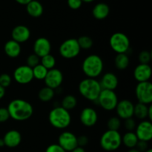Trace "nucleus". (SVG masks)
Returning <instances> with one entry per match:
<instances>
[{
    "instance_id": "obj_47",
    "label": "nucleus",
    "mask_w": 152,
    "mask_h": 152,
    "mask_svg": "<svg viewBox=\"0 0 152 152\" xmlns=\"http://www.w3.org/2000/svg\"><path fill=\"white\" fill-rule=\"evenodd\" d=\"M4 141H3V139H0V147H4Z\"/></svg>"
},
{
    "instance_id": "obj_2",
    "label": "nucleus",
    "mask_w": 152,
    "mask_h": 152,
    "mask_svg": "<svg viewBox=\"0 0 152 152\" xmlns=\"http://www.w3.org/2000/svg\"><path fill=\"white\" fill-rule=\"evenodd\" d=\"M103 69V60L96 54H91L86 56L82 64V70L87 78H97L101 75Z\"/></svg>"
},
{
    "instance_id": "obj_14",
    "label": "nucleus",
    "mask_w": 152,
    "mask_h": 152,
    "mask_svg": "<svg viewBox=\"0 0 152 152\" xmlns=\"http://www.w3.org/2000/svg\"><path fill=\"white\" fill-rule=\"evenodd\" d=\"M134 105L129 99H122L119 101L115 110L117 116L120 120H127L132 118L134 116Z\"/></svg>"
},
{
    "instance_id": "obj_19",
    "label": "nucleus",
    "mask_w": 152,
    "mask_h": 152,
    "mask_svg": "<svg viewBox=\"0 0 152 152\" xmlns=\"http://www.w3.org/2000/svg\"><path fill=\"white\" fill-rule=\"evenodd\" d=\"M2 139L4 141V146L10 148H16L22 142V134L17 130L13 129L6 132Z\"/></svg>"
},
{
    "instance_id": "obj_26",
    "label": "nucleus",
    "mask_w": 152,
    "mask_h": 152,
    "mask_svg": "<svg viewBox=\"0 0 152 152\" xmlns=\"http://www.w3.org/2000/svg\"><path fill=\"white\" fill-rule=\"evenodd\" d=\"M148 106H149V105H145V104L138 102L137 104L134 105V116H135V117L137 118L138 120H146L148 118Z\"/></svg>"
},
{
    "instance_id": "obj_21",
    "label": "nucleus",
    "mask_w": 152,
    "mask_h": 152,
    "mask_svg": "<svg viewBox=\"0 0 152 152\" xmlns=\"http://www.w3.org/2000/svg\"><path fill=\"white\" fill-rule=\"evenodd\" d=\"M4 50L5 54L10 58H17L22 52L21 44L16 42L13 39L6 42L4 45Z\"/></svg>"
},
{
    "instance_id": "obj_5",
    "label": "nucleus",
    "mask_w": 152,
    "mask_h": 152,
    "mask_svg": "<svg viewBox=\"0 0 152 152\" xmlns=\"http://www.w3.org/2000/svg\"><path fill=\"white\" fill-rule=\"evenodd\" d=\"M99 143L105 151H116L122 145V136L118 131L107 130L101 136Z\"/></svg>"
},
{
    "instance_id": "obj_9",
    "label": "nucleus",
    "mask_w": 152,
    "mask_h": 152,
    "mask_svg": "<svg viewBox=\"0 0 152 152\" xmlns=\"http://www.w3.org/2000/svg\"><path fill=\"white\" fill-rule=\"evenodd\" d=\"M135 94L138 102L151 105L152 102V85L150 81L138 83L135 88Z\"/></svg>"
},
{
    "instance_id": "obj_37",
    "label": "nucleus",
    "mask_w": 152,
    "mask_h": 152,
    "mask_svg": "<svg viewBox=\"0 0 152 152\" xmlns=\"http://www.w3.org/2000/svg\"><path fill=\"white\" fill-rule=\"evenodd\" d=\"M67 2H68V7L72 10H78L83 4L82 0H68Z\"/></svg>"
},
{
    "instance_id": "obj_30",
    "label": "nucleus",
    "mask_w": 152,
    "mask_h": 152,
    "mask_svg": "<svg viewBox=\"0 0 152 152\" xmlns=\"http://www.w3.org/2000/svg\"><path fill=\"white\" fill-rule=\"evenodd\" d=\"M32 71L34 79H36L37 80H44L46 75H47L48 70L46 69L41 64H39L38 65L32 68Z\"/></svg>"
},
{
    "instance_id": "obj_10",
    "label": "nucleus",
    "mask_w": 152,
    "mask_h": 152,
    "mask_svg": "<svg viewBox=\"0 0 152 152\" xmlns=\"http://www.w3.org/2000/svg\"><path fill=\"white\" fill-rule=\"evenodd\" d=\"M13 77L18 84H29L34 80L32 68L26 65L18 66L13 71Z\"/></svg>"
},
{
    "instance_id": "obj_18",
    "label": "nucleus",
    "mask_w": 152,
    "mask_h": 152,
    "mask_svg": "<svg viewBox=\"0 0 152 152\" xmlns=\"http://www.w3.org/2000/svg\"><path fill=\"white\" fill-rule=\"evenodd\" d=\"M151 68L148 64L140 63L134 70V77L138 83L149 81L151 77Z\"/></svg>"
},
{
    "instance_id": "obj_29",
    "label": "nucleus",
    "mask_w": 152,
    "mask_h": 152,
    "mask_svg": "<svg viewBox=\"0 0 152 152\" xmlns=\"http://www.w3.org/2000/svg\"><path fill=\"white\" fill-rule=\"evenodd\" d=\"M56 60L54 56L51 55L50 53L45 55L43 57L40 58V64L45 67L46 69L50 70L54 68L56 65Z\"/></svg>"
},
{
    "instance_id": "obj_33",
    "label": "nucleus",
    "mask_w": 152,
    "mask_h": 152,
    "mask_svg": "<svg viewBox=\"0 0 152 152\" xmlns=\"http://www.w3.org/2000/svg\"><path fill=\"white\" fill-rule=\"evenodd\" d=\"M40 64V57H39L35 53L30 54L26 59V65L33 68Z\"/></svg>"
},
{
    "instance_id": "obj_43",
    "label": "nucleus",
    "mask_w": 152,
    "mask_h": 152,
    "mask_svg": "<svg viewBox=\"0 0 152 152\" xmlns=\"http://www.w3.org/2000/svg\"><path fill=\"white\" fill-rule=\"evenodd\" d=\"M148 120H150V121H151L152 120V106H151V105H149V106H148Z\"/></svg>"
},
{
    "instance_id": "obj_42",
    "label": "nucleus",
    "mask_w": 152,
    "mask_h": 152,
    "mask_svg": "<svg viewBox=\"0 0 152 152\" xmlns=\"http://www.w3.org/2000/svg\"><path fill=\"white\" fill-rule=\"evenodd\" d=\"M15 1L17 3H19V4H22V5H27L32 0H15Z\"/></svg>"
},
{
    "instance_id": "obj_17",
    "label": "nucleus",
    "mask_w": 152,
    "mask_h": 152,
    "mask_svg": "<svg viewBox=\"0 0 152 152\" xmlns=\"http://www.w3.org/2000/svg\"><path fill=\"white\" fill-rule=\"evenodd\" d=\"M12 39L22 44L28 41L31 37V31L25 25H19L14 27L11 32Z\"/></svg>"
},
{
    "instance_id": "obj_27",
    "label": "nucleus",
    "mask_w": 152,
    "mask_h": 152,
    "mask_svg": "<svg viewBox=\"0 0 152 152\" xmlns=\"http://www.w3.org/2000/svg\"><path fill=\"white\" fill-rule=\"evenodd\" d=\"M54 95L55 92L53 89L47 87V86H45V87L42 88L39 91L38 98L42 102H48L53 99V98L54 97Z\"/></svg>"
},
{
    "instance_id": "obj_32",
    "label": "nucleus",
    "mask_w": 152,
    "mask_h": 152,
    "mask_svg": "<svg viewBox=\"0 0 152 152\" xmlns=\"http://www.w3.org/2000/svg\"><path fill=\"white\" fill-rule=\"evenodd\" d=\"M121 126V120L118 117H111L107 122L108 130L118 131Z\"/></svg>"
},
{
    "instance_id": "obj_38",
    "label": "nucleus",
    "mask_w": 152,
    "mask_h": 152,
    "mask_svg": "<svg viewBox=\"0 0 152 152\" xmlns=\"http://www.w3.org/2000/svg\"><path fill=\"white\" fill-rule=\"evenodd\" d=\"M10 118L7 108H0V123H4Z\"/></svg>"
},
{
    "instance_id": "obj_7",
    "label": "nucleus",
    "mask_w": 152,
    "mask_h": 152,
    "mask_svg": "<svg viewBox=\"0 0 152 152\" xmlns=\"http://www.w3.org/2000/svg\"><path fill=\"white\" fill-rule=\"evenodd\" d=\"M96 102L105 111H111L115 110L118 103V96L114 91L102 89Z\"/></svg>"
},
{
    "instance_id": "obj_4",
    "label": "nucleus",
    "mask_w": 152,
    "mask_h": 152,
    "mask_svg": "<svg viewBox=\"0 0 152 152\" xmlns=\"http://www.w3.org/2000/svg\"><path fill=\"white\" fill-rule=\"evenodd\" d=\"M48 121L55 129H65L71 125V116L69 111L62 107L57 106L50 111Z\"/></svg>"
},
{
    "instance_id": "obj_1",
    "label": "nucleus",
    "mask_w": 152,
    "mask_h": 152,
    "mask_svg": "<svg viewBox=\"0 0 152 152\" xmlns=\"http://www.w3.org/2000/svg\"><path fill=\"white\" fill-rule=\"evenodd\" d=\"M10 118L15 121L28 120L34 114V108L28 101L22 99H15L9 102L7 107Z\"/></svg>"
},
{
    "instance_id": "obj_3",
    "label": "nucleus",
    "mask_w": 152,
    "mask_h": 152,
    "mask_svg": "<svg viewBox=\"0 0 152 152\" xmlns=\"http://www.w3.org/2000/svg\"><path fill=\"white\" fill-rule=\"evenodd\" d=\"M78 90L85 99L91 102H96L102 88L96 79L86 78L80 83Z\"/></svg>"
},
{
    "instance_id": "obj_16",
    "label": "nucleus",
    "mask_w": 152,
    "mask_h": 152,
    "mask_svg": "<svg viewBox=\"0 0 152 152\" xmlns=\"http://www.w3.org/2000/svg\"><path fill=\"white\" fill-rule=\"evenodd\" d=\"M51 48V43L45 37H39L37 39L33 45L34 53L40 58L50 53Z\"/></svg>"
},
{
    "instance_id": "obj_39",
    "label": "nucleus",
    "mask_w": 152,
    "mask_h": 152,
    "mask_svg": "<svg viewBox=\"0 0 152 152\" xmlns=\"http://www.w3.org/2000/svg\"><path fill=\"white\" fill-rule=\"evenodd\" d=\"M45 152H66L59 144H51L47 147Z\"/></svg>"
},
{
    "instance_id": "obj_24",
    "label": "nucleus",
    "mask_w": 152,
    "mask_h": 152,
    "mask_svg": "<svg viewBox=\"0 0 152 152\" xmlns=\"http://www.w3.org/2000/svg\"><path fill=\"white\" fill-rule=\"evenodd\" d=\"M138 141L139 140L134 132H127L122 137V143L129 149L135 148Z\"/></svg>"
},
{
    "instance_id": "obj_48",
    "label": "nucleus",
    "mask_w": 152,
    "mask_h": 152,
    "mask_svg": "<svg viewBox=\"0 0 152 152\" xmlns=\"http://www.w3.org/2000/svg\"><path fill=\"white\" fill-rule=\"evenodd\" d=\"M94 1V0H82L83 2H86V3H91Z\"/></svg>"
},
{
    "instance_id": "obj_31",
    "label": "nucleus",
    "mask_w": 152,
    "mask_h": 152,
    "mask_svg": "<svg viewBox=\"0 0 152 152\" xmlns=\"http://www.w3.org/2000/svg\"><path fill=\"white\" fill-rule=\"evenodd\" d=\"M77 42H78L80 48L83 50L91 49L94 45L93 39L88 36H82L77 39Z\"/></svg>"
},
{
    "instance_id": "obj_28",
    "label": "nucleus",
    "mask_w": 152,
    "mask_h": 152,
    "mask_svg": "<svg viewBox=\"0 0 152 152\" xmlns=\"http://www.w3.org/2000/svg\"><path fill=\"white\" fill-rule=\"evenodd\" d=\"M77 99L74 95L68 94L62 99V105L63 108L69 111L70 110H72L77 107Z\"/></svg>"
},
{
    "instance_id": "obj_46",
    "label": "nucleus",
    "mask_w": 152,
    "mask_h": 152,
    "mask_svg": "<svg viewBox=\"0 0 152 152\" xmlns=\"http://www.w3.org/2000/svg\"><path fill=\"white\" fill-rule=\"evenodd\" d=\"M128 152H140V151H138L136 148H130Z\"/></svg>"
},
{
    "instance_id": "obj_40",
    "label": "nucleus",
    "mask_w": 152,
    "mask_h": 152,
    "mask_svg": "<svg viewBox=\"0 0 152 152\" xmlns=\"http://www.w3.org/2000/svg\"><path fill=\"white\" fill-rule=\"evenodd\" d=\"M88 143V138L86 135H82V136L77 137V144H78V146L84 148L86 145H87Z\"/></svg>"
},
{
    "instance_id": "obj_44",
    "label": "nucleus",
    "mask_w": 152,
    "mask_h": 152,
    "mask_svg": "<svg viewBox=\"0 0 152 152\" xmlns=\"http://www.w3.org/2000/svg\"><path fill=\"white\" fill-rule=\"evenodd\" d=\"M5 95V88L0 86V99H2Z\"/></svg>"
},
{
    "instance_id": "obj_15",
    "label": "nucleus",
    "mask_w": 152,
    "mask_h": 152,
    "mask_svg": "<svg viewBox=\"0 0 152 152\" xmlns=\"http://www.w3.org/2000/svg\"><path fill=\"white\" fill-rule=\"evenodd\" d=\"M80 120L82 124L86 127H93L98 121V114L94 108L86 107L82 110Z\"/></svg>"
},
{
    "instance_id": "obj_12",
    "label": "nucleus",
    "mask_w": 152,
    "mask_h": 152,
    "mask_svg": "<svg viewBox=\"0 0 152 152\" xmlns=\"http://www.w3.org/2000/svg\"><path fill=\"white\" fill-rule=\"evenodd\" d=\"M135 134L138 140L144 142H149L152 139V123L148 120H141L135 128Z\"/></svg>"
},
{
    "instance_id": "obj_25",
    "label": "nucleus",
    "mask_w": 152,
    "mask_h": 152,
    "mask_svg": "<svg viewBox=\"0 0 152 152\" xmlns=\"http://www.w3.org/2000/svg\"><path fill=\"white\" fill-rule=\"evenodd\" d=\"M130 64V59L126 53H118L114 58V65L120 71L126 70Z\"/></svg>"
},
{
    "instance_id": "obj_36",
    "label": "nucleus",
    "mask_w": 152,
    "mask_h": 152,
    "mask_svg": "<svg viewBox=\"0 0 152 152\" xmlns=\"http://www.w3.org/2000/svg\"><path fill=\"white\" fill-rule=\"evenodd\" d=\"M125 129L128 131V132H133L136 128L137 124L135 120L133 118H129L127 120H125L124 123Z\"/></svg>"
},
{
    "instance_id": "obj_6",
    "label": "nucleus",
    "mask_w": 152,
    "mask_h": 152,
    "mask_svg": "<svg viewBox=\"0 0 152 152\" xmlns=\"http://www.w3.org/2000/svg\"><path fill=\"white\" fill-rule=\"evenodd\" d=\"M111 48L117 54L126 53L130 49V39L127 35L122 32H117L111 36L109 39Z\"/></svg>"
},
{
    "instance_id": "obj_35",
    "label": "nucleus",
    "mask_w": 152,
    "mask_h": 152,
    "mask_svg": "<svg viewBox=\"0 0 152 152\" xmlns=\"http://www.w3.org/2000/svg\"><path fill=\"white\" fill-rule=\"evenodd\" d=\"M12 78L9 74H2L0 75V86L4 88L9 87L11 85Z\"/></svg>"
},
{
    "instance_id": "obj_23",
    "label": "nucleus",
    "mask_w": 152,
    "mask_h": 152,
    "mask_svg": "<svg viewBox=\"0 0 152 152\" xmlns=\"http://www.w3.org/2000/svg\"><path fill=\"white\" fill-rule=\"evenodd\" d=\"M27 13L31 17L38 18L42 15L43 13V6L41 3L37 0H32L26 5Z\"/></svg>"
},
{
    "instance_id": "obj_41",
    "label": "nucleus",
    "mask_w": 152,
    "mask_h": 152,
    "mask_svg": "<svg viewBox=\"0 0 152 152\" xmlns=\"http://www.w3.org/2000/svg\"><path fill=\"white\" fill-rule=\"evenodd\" d=\"M135 148L140 152H144L146 151L147 149H148V142H144V141H138L136 147Z\"/></svg>"
},
{
    "instance_id": "obj_49",
    "label": "nucleus",
    "mask_w": 152,
    "mask_h": 152,
    "mask_svg": "<svg viewBox=\"0 0 152 152\" xmlns=\"http://www.w3.org/2000/svg\"><path fill=\"white\" fill-rule=\"evenodd\" d=\"M144 152H152V150L151 149V148H148V149H147L146 151H144Z\"/></svg>"
},
{
    "instance_id": "obj_22",
    "label": "nucleus",
    "mask_w": 152,
    "mask_h": 152,
    "mask_svg": "<svg viewBox=\"0 0 152 152\" xmlns=\"http://www.w3.org/2000/svg\"><path fill=\"white\" fill-rule=\"evenodd\" d=\"M109 6L105 3H98L94 7L92 10L93 16L98 20L105 19L109 15Z\"/></svg>"
},
{
    "instance_id": "obj_20",
    "label": "nucleus",
    "mask_w": 152,
    "mask_h": 152,
    "mask_svg": "<svg viewBox=\"0 0 152 152\" xmlns=\"http://www.w3.org/2000/svg\"><path fill=\"white\" fill-rule=\"evenodd\" d=\"M99 84H100L102 89L115 91L119 85L118 77L114 73H105L101 78Z\"/></svg>"
},
{
    "instance_id": "obj_8",
    "label": "nucleus",
    "mask_w": 152,
    "mask_h": 152,
    "mask_svg": "<svg viewBox=\"0 0 152 152\" xmlns=\"http://www.w3.org/2000/svg\"><path fill=\"white\" fill-rule=\"evenodd\" d=\"M80 45L77 39L70 38L65 40L59 48V52L61 56L67 59L76 58L80 53Z\"/></svg>"
},
{
    "instance_id": "obj_13",
    "label": "nucleus",
    "mask_w": 152,
    "mask_h": 152,
    "mask_svg": "<svg viewBox=\"0 0 152 152\" xmlns=\"http://www.w3.org/2000/svg\"><path fill=\"white\" fill-rule=\"evenodd\" d=\"M63 74L62 71L58 68H54L53 69L48 70L44 82L45 86L55 90L60 87L63 83Z\"/></svg>"
},
{
    "instance_id": "obj_45",
    "label": "nucleus",
    "mask_w": 152,
    "mask_h": 152,
    "mask_svg": "<svg viewBox=\"0 0 152 152\" xmlns=\"http://www.w3.org/2000/svg\"><path fill=\"white\" fill-rule=\"evenodd\" d=\"M71 152H86V150L84 149V148L83 147H80V146H77V148H74L73 151H71Z\"/></svg>"
},
{
    "instance_id": "obj_34",
    "label": "nucleus",
    "mask_w": 152,
    "mask_h": 152,
    "mask_svg": "<svg viewBox=\"0 0 152 152\" xmlns=\"http://www.w3.org/2000/svg\"><path fill=\"white\" fill-rule=\"evenodd\" d=\"M138 59L140 64H148L151 59V53L148 50H142L139 53Z\"/></svg>"
},
{
    "instance_id": "obj_11",
    "label": "nucleus",
    "mask_w": 152,
    "mask_h": 152,
    "mask_svg": "<svg viewBox=\"0 0 152 152\" xmlns=\"http://www.w3.org/2000/svg\"><path fill=\"white\" fill-rule=\"evenodd\" d=\"M58 144L65 151H71L78 146L77 137L71 132H62L58 137Z\"/></svg>"
}]
</instances>
